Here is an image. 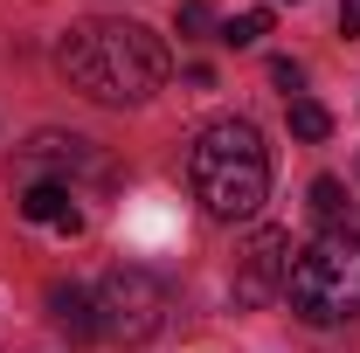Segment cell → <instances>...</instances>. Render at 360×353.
Instances as JSON below:
<instances>
[{"label":"cell","instance_id":"6da1fadb","mask_svg":"<svg viewBox=\"0 0 360 353\" xmlns=\"http://www.w3.org/2000/svg\"><path fill=\"white\" fill-rule=\"evenodd\" d=\"M56 63H63V77L84 90L90 104H146L153 90L167 84L160 35L139 28V21H111V14L77 21L63 35V49H56Z\"/></svg>","mask_w":360,"mask_h":353},{"label":"cell","instance_id":"7a4b0ae2","mask_svg":"<svg viewBox=\"0 0 360 353\" xmlns=\"http://www.w3.org/2000/svg\"><path fill=\"white\" fill-rule=\"evenodd\" d=\"M187 180H194V201L215 222H257L270 194V153L250 118H215L201 125L194 153H187Z\"/></svg>","mask_w":360,"mask_h":353},{"label":"cell","instance_id":"3957f363","mask_svg":"<svg viewBox=\"0 0 360 353\" xmlns=\"http://www.w3.org/2000/svg\"><path fill=\"white\" fill-rule=\"evenodd\" d=\"M284 298L305 326H340L360 312V236L326 229L312 250H298V264L284 277Z\"/></svg>","mask_w":360,"mask_h":353},{"label":"cell","instance_id":"277c9868","mask_svg":"<svg viewBox=\"0 0 360 353\" xmlns=\"http://www.w3.org/2000/svg\"><path fill=\"white\" fill-rule=\"evenodd\" d=\"M97 333H111V340H125V347H139V340H153L160 333V319H167V284L153 277V270H111L104 284H97Z\"/></svg>","mask_w":360,"mask_h":353},{"label":"cell","instance_id":"5b68a950","mask_svg":"<svg viewBox=\"0 0 360 353\" xmlns=\"http://www.w3.org/2000/svg\"><path fill=\"white\" fill-rule=\"evenodd\" d=\"M291 277V236L284 229H257L236 257V305H270Z\"/></svg>","mask_w":360,"mask_h":353},{"label":"cell","instance_id":"8992f818","mask_svg":"<svg viewBox=\"0 0 360 353\" xmlns=\"http://www.w3.org/2000/svg\"><path fill=\"white\" fill-rule=\"evenodd\" d=\"M21 215L28 222H49V229H70L77 236V201H70V180H35L28 194H21Z\"/></svg>","mask_w":360,"mask_h":353},{"label":"cell","instance_id":"52a82bcc","mask_svg":"<svg viewBox=\"0 0 360 353\" xmlns=\"http://www.w3.org/2000/svg\"><path fill=\"white\" fill-rule=\"evenodd\" d=\"M49 319H56L70 340H90V333H97V305H90L77 284H56V291H49Z\"/></svg>","mask_w":360,"mask_h":353},{"label":"cell","instance_id":"ba28073f","mask_svg":"<svg viewBox=\"0 0 360 353\" xmlns=\"http://www.w3.org/2000/svg\"><path fill=\"white\" fill-rule=\"evenodd\" d=\"M291 132L319 146V139L333 132V111H326V104H312V97H291Z\"/></svg>","mask_w":360,"mask_h":353},{"label":"cell","instance_id":"9c48e42d","mask_svg":"<svg viewBox=\"0 0 360 353\" xmlns=\"http://www.w3.org/2000/svg\"><path fill=\"white\" fill-rule=\"evenodd\" d=\"M257 35H270V7H250V14H229V21H222V42L229 49H250Z\"/></svg>","mask_w":360,"mask_h":353},{"label":"cell","instance_id":"30bf717a","mask_svg":"<svg viewBox=\"0 0 360 353\" xmlns=\"http://www.w3.org/2000/svg\"><path fill=\"white\" fill-rule=\"evenodd\" d=\"M340 208H347V187L326 174V180H312V215L319 222H340Z\"/></svg>","mask_w":360,"mask_h":353},{"label":"cell","instance_id":"8fae6325","mask_svg":"<svg viewBox=\"0 0 360 353\" xmlns=\"http://www.w3.org/2000/svg\"><path fill=\"white\" fill-rule=\"evenodd\" d=\"M270 84H284V90H298V84H305V70H298V63H291V56H277V63H270Z\"/></svg>","mask_w":360,"mask_h":353},{"label":"cell","instance_id":"7c38bea8","mask_svg":"<svg viewBox=\"0 0 360 353\" xmlns=\"http://www.w3.org/2000/svg\"><path fill=\"white\" fill-rule=\"evenodd\" d=\"M180 28H187V35H201V28H208V7H201V0H187V7H180Z\"/></svg>","mask_w":360,"mask_h":353},{"label":"cell","instance_id":"4fadbf2b","mask_svg":"<svg viewBox=\"0 0 360 353\" xmlns=\"http://www.w3.org/2000/svg\"><path fill=\"white\" fill-rule=\"evenodd\" d=\"M340 35H360V0H340Z\"/></svg>","mask_w":360,"mask_h":353}]
</instances>
